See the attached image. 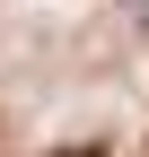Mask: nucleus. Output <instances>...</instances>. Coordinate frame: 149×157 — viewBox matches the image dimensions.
Wrapping results in <instances>:
<instances>
[{
  "mask_svg": "<svg viewBox=\"0 0 149 157\" xmlns=\"http://www.w3.org/2000/svg\"><path fill=\"white\" fill-rule=\"evenodd\" d=\"M53 157H105V148H97V140H79V148H53Z\"/></svg>",
  "mask_w": 149,
  "mask_h": 157,
  "instance_id": "obj_1",
  "label": "nucleus"
}]
</instances>
